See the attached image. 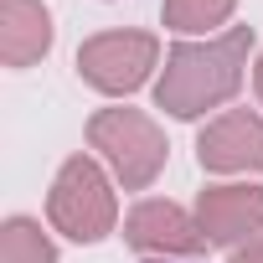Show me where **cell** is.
Listing matches in <instances>:
<instances>
[{
	"label": "cell",
	"instance_id": "cell-1",
	"mask_svg": "<svg viewBox=\"0 0 263 263\" xmlns=\"http://www.w3.org/2000/svg\"><path fill=\"white\" fill-rule=\"evenodd\" d=\"M248 52L253 26H232L206 42H176L155 78V108H165L171 119H201L206 108H222L248 78Z\"/></svg>",
	"mask_w": 263,
	"mask_h": 263
},
{
	"label": "cell",
	"instance_id": "cell-2",
	"mask_svg": "<svg viewBox=\"0 0 263 263\" xmlns=\"http://www.w3.org/2000/svg\"><path fill=\"white\" fill-rule=\"evenodd\" d=\"M47 222L72 242H103L119 227V201L93 155H67L47 191Z\"/></svg>",
	"mask_w": 263,
	"mask_h": 263
},
{
	"label": "cell",
	"instance_id": "cell-3",
	"mask_svg": "<svg viewBox=\"0 0 263 263\" xmlns=\"http://www.w3.org/2000/svg\"><path fill=\"white\" fill-rule=\"evenodd\" d=\"M88 145L124 181V191H150L155 176L165 171V155H171L160 124L140 108H98L88 119Z\"/></svg>",
	"mask_w": 263,
	"mask_h": 263
},
{
	"label": "cell",
	"instance_id": "cell-4",
	"mask_svg": "<svg viewBox=\"0 0 263 263\" xmlns=\"http://www.w3.org/2000/svg\"><path fill=\"white\" fill-rule=\"evenodd\" d=\"M160 67V42L150 31H98L78 47V78L108 98H129Z\"/></svg>",
	"mask_w": 263,
	"mask_h": 263
},
{
	"label": "cell",
	"instance_id": "cell-5",
	"mask_svg": "<svg viewBox=\"0 0 263 263\" xmlns=\"http://www.w3.org/2000/svg\"><path fill=\"white\" fill-rule=\"evenodd\" d=\"M196 165L212 176H263V114H217L196 135Z\"/></svg>",
	"mask_w": 263,
	"mask_h": 263
},
{
	"label": "cell",
	"instance_id": "cell-6",
	"mask_svg": "<svg viewBox=\"0 0 263 263\" xmlns=\"http://www.w3.org/2000/svg\"><path fill=\"white\" fill-rule=\"evenodd\" d=\"M124 242L135 248V253H150V258H171V253H206V248H212V242H206V232H201V222H196L186 206L160 201V196L140 201L135 212L124 217Z\"/></svg>",
	"mask_w": 263,
	"mask_h": 263
},
{
	"label": "cell",
	"instance_id": "cell-7",
	"mask_svg": "<svg viewBox=\"0 0 263 263\" xmlns=\"http://www.w3.org/2000/svg\"><path fill=\"white\" fill-rule=\"evenodd\" d=\"M196 222L212 248H242L263 232V186H206L196 196Z\"/></svg>",
	"mask_w": 263,
	"mask_h": 263
},
{
	"label": "cell",
	"instance_id": "cell-8",
	"mask_svg": "<svg viewBox=\"0 0 263 263\" xmlns=\"http://www.w3.org/2000/svg\"><path fill=\"white\" fill-rule=\"evenodd\" d=\"M52 11L42 0H0V62L31 67L52 52Z\"/></svg>",
	"mask_w": 263,
	"mask_h": 263
},
{
	"label": "cell",
	"instance_id": "cell-9",
	"mask_svg": "<svg viewBox=\"0 0 263 263\" xmlns=\"http://www.w3.org/2000/svg\"><path fill=\"white\" fill-rule=\"evenodd\" d=\"M0 263H57V242L42 232L36 217L0 222Z\"/></svg>",
	"mask_w": 263,
	"mask_h": 263
},
{
	"label": "cell",
	"instance_id": "cell-10",
	"mask_svg": "<svg viewBox=\"0 0 263 263\" xmlns=\"http://www.w3.org/2000/svg\"><path fill=\"white\" fill-rule=\"evenodd\" d=\"M237 11V0H165L160 16L171 31L181 36H196V31H212V26H227Z\"/></svg>",
	"mask_w": 263,
	"mask_h": 263
},
{
	"label": "cell",
	"instance_id": "cell-11",
	"mask_svg": "<svg viewBox=\"0 0 263 263\" xmlns=\"http://www.w3.org/2000/svg\"><path fill=\"white\" fill-rule=\"evenodd\" d=\"M232 263H263V232H258L253 242H242V248H232Z\"/></svg>",
	"mask_w": 263,
	"mask_h": 263
},
{
	"label": "cell",
	"instance_id": "cell-12",
	"mask_svg": "<svg viewBox=\"0 0 263 263\" xmlns=\"http://www.w3.org/2000/svg\"><path fill=\"white\" fill-rule=\"evenodd\" d=\"M253 88H258V103H263V52H258V62H253Z\"/></svg>",
	"mask_w": 263,
	"mask_h": 263
},
{
	"label": "cell",
	"instance_id": "cell-13",
	"mask_svg": "<svg viewBox=\"0 0 263 263\" xmlns=\"http://www.w3.org/2000/svg\"><path fill=\"white\" fill-rule=\"evenodd\" d=\"M145 263H171V258H145Z\"/></svg>",
	"mask_w": 263,
	"mask_h": 263
}]
</instances>
